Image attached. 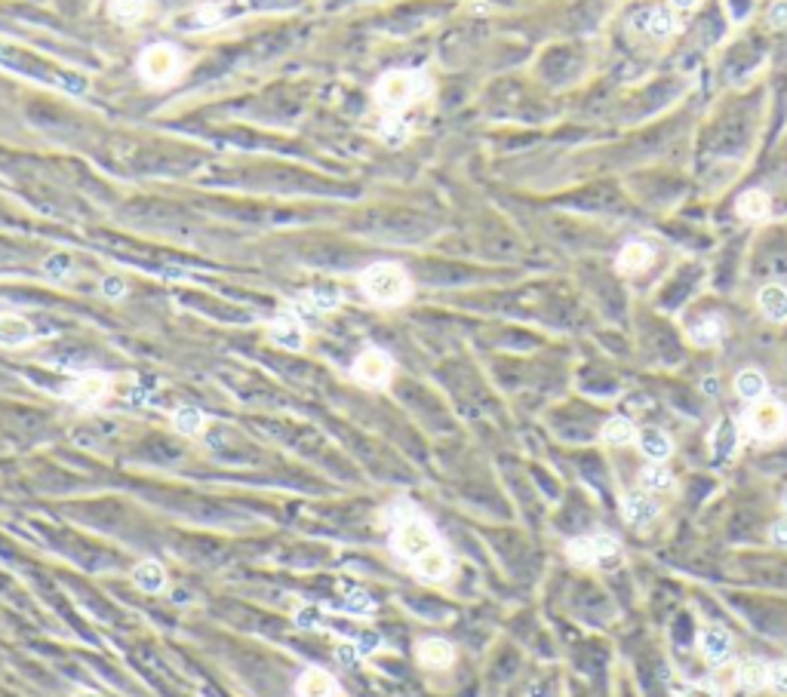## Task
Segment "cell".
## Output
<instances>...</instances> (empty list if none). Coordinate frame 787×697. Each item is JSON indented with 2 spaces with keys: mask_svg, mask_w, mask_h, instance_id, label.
Masks as SVG:
<instances>
[{
  "mask_svg": "<svg viewBox=\"0 0 787 697\" xmlns=\"http://www.w3.org/2000/svg\"><path fill=\"white\" fill-rule=\"evenodd\" d=\"M173 431L182 436H200L207 431V415L197 406H178L173 412Z\"/></svg>",
  "mask_w": 787,
  "mask_h": 697,
  "instance_id": "ac0fdd59",
  "label": "cell"
},
{
  "mask_svg": "<svg viewBox=\"0 0 787 697\" xmlns=\"http://www.w3.org/2000/svg\"><path fill=\"white\" fill-rule=\"evenodd\" d=\"M738 685L748 688V692H762V688H769V663H762L757 658L744 661L742 667H738Z\"/></svg>",
  "mask_w": 787,
  "mask_h": 697,
  "instance_id": "44dd1931",
  "label": "cell"
},
{
  "mask_svg": "<svg viewBox=\"0 0 787 697\" xmlns=\"http://www.w3.org/2000/svg\"><path fill=\"white\" fill-rule=\"evenodd\" d=\"M360 658H363V654H360V648H357V645H348V642H345L342 648H338V661L348 663V667H351V663H357Z\"/></svg>",
  "mask_w": 787,
  "mask_h": 697,
  "instance_id": "836d02e7",
  "label": "cell"
},
{
  "mask_svg": "<svg viewBox=\"0 0 787 697\" xmlns=\"http://www.w3.org/2000/svg\"><path fill=\"white\" fill-rule=\"evenodd\" d=\"M185 71V55L178 53V46L173 44H151L145 46L136 59V75L145 86L151 89H164L173 86Z\"/></svg>",
  "mask_w": 787,
  "mask_h": 697,
  "instance_id": "277c9868",
  "label": "cell"
},
{
  "mask_svg": "<svg viewBox=\"0 0 787 697\" xmlns=\"http://www.w3.org/2000/svg\"><path fill=\"white\" fill-rule=\"evenodd\" d=\"M748 427L757 440H778L787 431V409L772 396H762L748 412Z\"/></svg>",
  "mask_w": 787,
  "mask_h": 697,
  "instance_id": "52a82bcc",
  "label": "cell"
},
{
  "mask_svg": "<svg viewBox=\"0 0 787 697\" xmlns=\"http://www.w3.org/2000/svg\"><path fill=\"white\" fill-rule=\"evenodd\" d=\"M689 338H692V342L699 344V347L717 344L720 338H723V323H720L717 317H704V320L695 323L692 329H689Z\"/></svg>",
  "mask_w": 787,
  "mask_h": 697,
  "instance_id": "484cf974",
  "label": "cell"
},
{
  "mask_svg": "<svg viewBox=\"0 0 787 697\" xmlns=\"http://www.w3.org/2000/svg\"><path fill=\"white\" fill-rule=\"evenodd\" d=\"M267 332H271L274 342L280 347H287V351H302L305 347V317L298 311H292V307H287L277 320H271Z\"/></svg>",
  "mask_w": 787,
  "mask_h": 697,
  "instance_id": "30bf717a",
  "label": "cell"
},
{
  "mask_svg": "<svg viewBox=\"0 0 787 697\" xmlns=\"http://www.w3.org/2000/svg\"><path fill=\"white\" fill-rule=\"evenodd\" d=\"M363 298L378 307H400L412 298V277L407 267L397 262H376L363 267L360 277H357Z\"/></svg>",
  "mask_w": 787,
  "mask_h": 697,
  "instance_id": "7a4b0ae2",
  "label": "cell"
},
{
  "mask_svg": "<svg viewBox=\"0 0 787 697\" xmlns=\"http://www.w3.org/2000/svg\"><path fill=\"white\" fill-rule=\"evenodd\" d=\"M108 393H111V375H105V372H84V375L71 378L62 391L65 400L77 409L102 406V403L108 400Z\"/></svg>",
  "mask_w": 787,
  "mask_h": 697,
  "instance_id": "8992f818",
  "label": "cell"
},
{
  "mask_svg": "<svg viewBox=\"0 0 787 697\" xmlns=\"http://www.w3.org/2000/svg\"><path fill=\"white\" fill-rule=\"evenodd\" d=\"M757 304L762 311V317L772 323H784L787 320V289L772 283V286H762L757 295Z\"/></svg>",
  "mask_w": 787,
  "mask_h": 697,
  "instance_id": "e0dca14e",
  "label": "cell"
},
{
  "mask_svg": "<svg viewBox=\"0 0 787 697\" xmlns=\"http://www.w3.org/2000/svg\"><path fill=\"white\" fill-rule=\"evenodd\" d=\"M37 338L35 326L19 314H0V347H25Z\"/></svg>",
  "mask_w": 787,
  "mask_h": 697,
  "instance_id": "4fadbf2b",
  "label": "cell"
},
{
  "mask_svg": "<svg viewBox=\"0 0 787 697\" xmlns=\"http://www.w3.org/2000/svg\"><path fill=\"white\" fill-rule=\"evenodd\" d=\"M75 697H105V694H96V692H77Z\"/></svg>",
  "mask_w": 787,
  "mask_h": 697,
  "instance_id": "74e56055",
  "label": "cell"
},
{
  "mask_svg": "<svg viewBox=\"0 0 787 697\" xmlns=\"http://www.w3.org/2000/svg\"><path fill=\"white\" fill-rule=\"evenodd\" d=\"M394 356L381 347H367L360 356L354 360L351 375L360 381L363 387H372V391H385L394 378Z\"/></svg>",
  "mask_w": 787,
  "mask_h": 697,
  "instance_id": "5b68a950",
  "label": "cell"
},
{
  "mask_svg": "<svg viewBox=\"0 0 787 697\" xmlns=\"http://www.w3.org/2000/svg\"><path fill=\"white\" fill-rule=\"evenodd\" d=\"M735 391L742 400L757 403L766 396V378H762V372L757 369H744V372H738V378H735Z\"/></svg>",
  "mask_w": 787,
  "mask_h": 697,
  "instance_id": "603a6c76",
  "label": "cell"
},
{
  "mask_svg": "<svg viewBox=\"0 0 787 697\" xmlns=\"http://www.w3.org/2000/svg\"><path fill=\"white\" fill-rule=\"evenodd\" d=\"M345 599H348L345 609L351 614H357V618H372V614H376V602H372V599L363 593V590H348Z\"/></svg>",
  "mask_w": 787,
  "mask_h": 697,
  "instance_id": "f1b7e54d",
  "label": "cell"
},
{
  "mask_svg": "<svg viewBox=\"0 0 787 697\" xmlns=\"http://www.w3.org/2000/svg\"><path fill=\"white\" fill-rule=\"evenodd\" d=\"M640 480H643V489L652 492V494L673 489V476H671V470L661 464V461H652V464L643 470V476H640Z\"/></svg>",
  "mask_w": 787,
  "mask_h": 697,
  "instance_id": "4316f807",
  "label": "cell"
},
{
  "mask_svg": "<svg viewBox=\"0 0 787 697\" xmlns=\"http://www.w3.org/2000/svg\"><path fill=\"white\" fill-rule=\"evenodd\" d=\"M296 697H338V682L320 667H308L296 679Z\"/></svg>",
  "mask_w": 787,
  "mask_h": 697,
  "instance_id": "7c38bea8",
  "label": "cell"
},
{
  "mask_svg": "<svg viewBox=\"0 0 787 697\" xmlns=\"http://www.w3.org/2000/svg\"><path fill=\"white\" fill-rule=\"evenodd\" d=\"M637 443H640V449H643V455H646L649 461H661V464L671 458V452H673L671 436L661 433V431H643Z\"/></svg>",
  "mask_w": 787,
  "mask_h": 697,
  "instance_id": "7402d4cb",
  "label": "cell"
},
{
  "mask_svg": "<svg viewBox=\"0 0 787 697\" xmlns=\"http://www.w3.org/2000/svg\"><path fill=\"white\" fill-rule=\"evenodd\" d=\"M102 295L111 298V302H120L126 295V280L124 277H105L102 280Z\"/></svg>",
  "mask_w": 787,
  "mask_h": 697,
  "instance_id": "1f68e13d",
  "label": "cell"
},
{
  "mask_svg": "<svg viewBox=\"0 0 787 697\" xmlns=\"http://www.w3.org/2000/svg\"><path fill=\"white\" fill-rule=\"evenodd\" d=\"M416 661L425 670H446V667H452V661H456V648L440 636H428L416 645Z\"/></svg>",
  "mask_w": 787,
  "mask_h": 697,
  "instance_id": "8fae6325",
  "label": "cell"
},
{
  "mask_svg": "<svg viewBox=\"0 0 787 697\" xmlns=\"http://www.w3.org/2000/svg\"><path fill=\"white\" fill-rule=\"evenodd\" d=\"M71 271H75V262H71V255H65V253H55L44 262V274L50 280H65Z\"/></svg>",
  "mask_w": 787,
  "mask_h": 697,
  "instance_id": "f546056e",
  "label": "cell"
},
{
  "mask_svg": "<svg viewBox=\"0 0 787 697\" xmlns=\"http://www.w3.org/2000/svg\"><path fill=\"white\" fill-rule=\"evenodd\" d=\"M566 556L575 565H600L606 559L619 556V541L612 534H581V538H572L566 544Z\"/></svg>",
  "mask_w": 787,
  "mask_h": 697,
  "instance_id": "ba28073f",
  "label": "cell"
},
{
  "mask_svg": "<svg viewBox=\"0 0 787 697\" xmlns=\"http://www.w3.org/2000/svg\"><path fill=\"white\" fill-rule=\"evenodd\" d=\"M772 19H775V25H784V19H787V6H778V10L772 13Z\"/></svg>",
  "mask_w": 787,
  "mask_h": 697,
  "instance_id": "8d00e7d4",
  "label": "cell"
},
{
  "mask_svg": "<svg viewBox=\"0 0 787 697\" xmlns=\"http://www.w3.org/2000/svg\"><path fill=\"white\" fill-rule=\"evenodd\" d=\"M782 507L787 510V492H784V498H782Z\"/></svg>",
  "mask_w": 787,
  "mask_h": 697,
  "instance_id": "f35d334b",
  "label": "cell"
},
{
  "mask_svg": "<svg viewBox=\"0 0 787 697\" xmlns=\"http://www.w3.org/2000/svg\"><path fill=\"white\" fill-rule=\"evenodd\" d=\"M388 547L397 559L409 565L419 578L425 581H446L452 572L449 553H446L440 534L428 516H421L416 507L400 504L391 513V529H388Z\"/></svg>",
  "mask_w": 787,
  "mask_h": 697,
  "instance_id": "6da1fadb",
  "label": "cell"
},
{
  "mask_svg": "<svg viewBox=\"0 0 787 697\" xmlns=\"http://www.w3.org/2000/svg\"><path fill=\"white\" fill-rule=\"evenodd\" d=\"M769 688H772L775 694L787 697V661L769 663Z\"/></svg>",
  "mask_w": 787,
  "mask_h": 697,
  "instance_id": "4dcf8cb0",
  "label": "cell"
},
{
  "mask_svg": "<svg viewBox=\"0 0 787 697\" xmlns=\"http://www.w3.org/2000/svg\"><path fill=\"white\" fill-rule=\"evenodd\" d=\"M701 654H704V661L713 663V667H723V663L729 661V654H732V636L720 627L704 630L701 633Z\"/></svg>",
  "mask_w": 787,
  "mask_h": 697,
  "instance_id": "9a60e30c",
  "label": "cell"
},
{
  "mask_svg": "<svg viewBox=\"0 0 787 697\" xmlns=\"http://www.w3.org/2000/svg\"><path fill=\"white\" fill-rule=\"evenodd\" d=\"M133 581H136V587H139L142 593L157 596V593H164V590H166V569L157 563V559H142V563L136 565V572H133Z\"/></svg>",
  "mask_w": 787,
  "mask_h": 697,
  "instance_id": "2e32d148",
  "label": "cell"
},
{
  "mask_svg": "<svg viewBox=\"0 0 787 697\" xmlns=\"http://www.w3.org/2000/svg\"><path fill=\"white\" fill-rule=\"evenodd\" d=\"M738 213L748 218V222H760V218L769 215V197L762 191H744L738 197Z\"/></svg>",
  "mask_w": 787,
  "mask_h": 697,
  "instance_id": "cb8c5ba5",
  "label": "cell"
},
{
  "mask_svg": "<svg viewBox=\"0 0 787 697\" xmlns=\"http://www.w3.org/2000/svg\"><path fill=\"white\" fill-rule=\"evenodd\" d=\"M677 697H720V694H717V688L692 685V688H686V692H683V694H677Z\"/></svg>",
  "mask_w": 787,
  "mask_h": 697,
  "instance_id": "e575fe53",
  "label": "cell"
},
{
  "mask_svg": "<svg viewBox=\"0 0 787 697\" xmlns=\"http://www.w3.org/2000/svg\"><path fill=\"white\" fill-rule=\"evenodd\" d=\"M659 513H661V501L655 498L652 492H646V489L628 492L621 498V516L631 525H649V523L659 520Z\"/></svg>",
  "mask_w": 787,
  "mask_h": 697,
  "instance_id": "9c48e42d",
  "label": "cell"
},
{
  "mask_svg": "<svg viewBox=\"0 0 787 697\" xmlns=\"http://www.w3.org/2000/svg\"><path fill=\"white\" fill-rule=\"evenodd\" d=\"M652 246H649V243H640V240H634V243H628V246L621 249V255H619V267L624 274H637V271H643V267H649L652 264Z\"/></svg>",
  "mask_w": 787,
  "mask_h": 697,
  "instance_id": "d6986e66",
  "label": "cell"
},
{
  "mask_svg": "<svg viewBox=\"0 0 787 697\" xmlns=\"http://www.w3.org/2000/svg\"><path fill=\"white\" fill-rule=\"evenodd\" d=\"M603 440L612 445H631L637 443V427L628 418H610L603 424Z\"/></svg>",
  "mask_w": 787,
  "mask_h": 697,
  "instance_id": "d4e9b609",
  "label": "cell"
},
{
  "mask_svg": "<svg viewBox=\"0 0 787 697\" xmlns=\"http://www.w3.org/2000/svg\"><path fill=\"white\" fill-rule=\"evenodd\" d=\"M735 440H738V433H735L732 421H723V424L717 427V433L711 436V445H713V452H717L720 458H726V455H732Z\"/></svg>",
  "mask_w": 787,
  "mask_h": 697,
  "instance_id": "83f0119b",
  "label": "cell"
},
{
  "mask_svg": "<svg viewBox=\"0 0 787 697\" xmlns=\"http://www.w3.org/2000/svg\"><path fill=\"white\" fill-rule=\"evenodd\" d=\"M769 538H772L775 547H784V550H787V520H778L772 529H769Z\"/></svg>",
  "mask_w": 787,
  "mask_h": 697,
  "instance_id": "d6a6232c",
  "label": "cell"
},
{
  "mask_svg": "<svg viewBox=\"0 0 787 697\" xmlns=\"http://www.w3.org/2000/svg\"><path fill=\"white\" fill-rule=\"evenodd\" d=\"M634 28L649 31L652 37H671L677 31V19H673L671 10L664 6H652V10H640L634 15Z\"/></svg>",
  "mask_w": 787,
  "mask_h": 697,
  "instance_id": "5bb4252c",
  "label": "cell"
},
{
  "mask_svg": "<svg viewBox=\"0 0 787 697\" xmlns=\"http://www.w3.org/2000/svg\"><path fill=\"white\" fill-rule=\"evenodd\" d=\"M108 13L120 25H136L148 15V0H108Z\"/></svg>",
  "mask_w": 787,
  "mask_h": 697,
  "instance_id": "ffe728a7",
  "label": "cell"
},
{
  "mask_svg": "<svg viewBox=\"0 0 787 697\" xmlns=\"http://www.w3.org/2000/svg\"><path fill=\"white\" fill-rule=\"evenodd\" d=\"M671 6H677V10H695L699 0H671Z\"/></svg>",
  "mask_w": 787,
  "mask_h": 697,
  "instance_id": "d590c367",
  "label": "cell"
},
{
  "mask_svg": "<svg viewBox=\"0 0 787 697\" xmlns=\"http://www.w3.org/2000/svg\"><path fill=\"white\" fill-rule=\"evenodd\" d=\"M431 89L434 84L428 80V75L397 68L376 80V86H372V102H376L385 115H403V111L412 108L416 102L428 99Z\"/></svg>",
  "mask_w": 787,
  "mask_h": 697,
  "instance_id": "3957f363",
  "label": "cell"
}]
</instances>
